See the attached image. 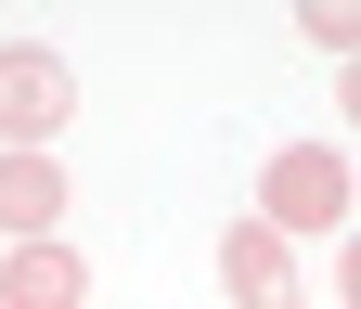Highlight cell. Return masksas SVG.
Returning <instances> with one entry per match:
<instances>
[{
  "label": "cell",
  "instance_id": "6da1fadb",
  "mask_svg": "<svg viewBox=\"0 0 361 309\" xmlns=\"http://www.w3.org/2000/svg\"><path fill=\"white\" fill-rule=\"evenodd\" d=\"M258 219H271V232H348V219H361V168L336 142H284L258 168Z\"/></svg>",
  "mask_w": 361,
  "mask_h": 309
},
{
  "label": "cell",
  "instance_id": "7a4b0ae2",
  "mask_svg": "<svg viewBox=\"0 0 361 309\" xmlns=\"http://www.w3.org/2000/svg\"><path fill=\"white\" fill-rule=\"evenodd\" d=\"M78 129V65L39 52V39H13L0 52V155H52Z\"/></svg>",
  "mask_w": 361,
  "mask_h": 309
},
{
  "label": "cell",
  "instance_id": "3957f363",
  "mask_svg": "<svg viewBox=\"0 0 361 309\" xmlns=\"http://www.w3.org/2000/svg\"><path fill=\"white\" fill-rule=\"evenodd\" d=\"M219 296H233V309H310L297 296V232L233 219V232H219Z\"/></svg>",
  "mask_w": 361,
  "mask_h": 309
},
{
  "label": "cell",
  "instance_id": "277c9868",
  "mask_svg": "<svg viewBox=\"0 0 361 309\" xmlns=\"http://www.w3.org/2000/svg\"><path fill=\"white\" fill-rule=\"evenodd\" d=\"M0 309H90V258H78L65 232L0 245Z\"/></svg>",
  "mask_w": 361,
  "mask_h": 309
},
{
  "label": "cell",
  "instance_id": "5b68a950",
  "mask_svg": "<svg viewBox=\"0 0 361 309\" xmlns=\"http://www.w3.org/2000/svg\"><path fill=\"white\" fill-rule=\"evenodd\" d=\"M65 206H78L65 155H0V245H39V232H65Z\"/></svg>",
  "mask_w": 361,
  "mask_h": 309
},
{
  "label": "cell",
  "instance_id": "8992f818",
  "mask_svg": "<svg viewBox=\"0 0 361 309\" xmlns=\"http://www.w3.org/2000/svg\"><path fill=\"white\" fill-rule=\"evenodd\" d=\"M284 13H297V39H310V52H361V0H284Z\"/></svg>",
  "mask_w": 361,
  "mask_h": 309
},
{
  "label": "cell",
  "instance_id": "52a82bcc",
  "mask_svg": "<svg viewBox=\"0 0 361 309\" xmlns=\"http://www.w3.org/2000/svg\"><path fill=\"white\" fill-rule=\"evenodd\" d=\"M336 296L361 309V219H348V232H336Z\"/></svg>",
  "mask_w": 361,
  "mask_h": 309
},
{
  "label": "cell",
  "instance_id": "ba28073f",
  "mask_svg": "<svg viewBox=\"0 0 361 309\" xmlns=\"http://www.w3.org/2000/svg\"><path fill=\"white\" fill-rule=\"evenodd\" d=\"M336 116H348V129H361V52H348V65H336Z\"/></svg>",
  "mask_w": 361,
  "mask_h": 309
}]
</instances>
